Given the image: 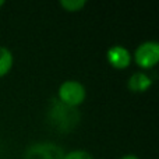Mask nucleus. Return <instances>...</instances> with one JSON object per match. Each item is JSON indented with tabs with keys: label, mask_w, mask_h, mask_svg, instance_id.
<instances>
[{
	"label": "nucleus",
	"mask_w": 159,
	"mask_h": 159,
	"mask_svg": "<svg viewBox=\"0 0 159 159\" xmlns=\"http://www.w3.org/2000/svg\"><path fill=\"white\" fill-rule=\"evenodd\" d=\"M14 67V55L7 46L0 45V78L6 77Z\"/></svg>",
	"instance_id": "obj_7"
},
{
	"label": "nucleus",
	"mask_w": 159,
	"mask_h": 159,
	"mask_svg": "<svg viewBox=\"0 0 159 159\" xmlns=\"http://www.w3.org/2000/svg\"><path fill=\"white\" fill-rule=\"evenodd\" d=\"M119 159H140V157H137L135 154H126L123 157H120Z\"/></svg>",
	"instance_id": "obj_10"
},
{
	"label": "nucleus",
	"mask_w": 159,
	"mask_h": 159,
	"mask_svg": "<svg viewBox=\"0 0 159 159\" xmlns=\"http://www.w3.org/2000/svg\"><path fill=\"white\" fill-rule=\"evenodd\" d=\"M64 152L53 143H38L28 147L24 159H63Z\"/></svg>",
	"instance_id": "obj_4"
},
{
	"label": "nucleus",
	"mask_w": 159,
	"mask_h": 159,
	"mask_svg": "<svg viewBox=\"0 0 159 159\" xmlns=\"http://www.w3.org/2000/svg\"><path fill=\"white\" fill-rule=\"evenodd\" d=\"M87 99V88L77 80H66L59 85L57 101L70 107H77Z\"/></svg>",
	"instance_id": "obj_2"
},
{
	"label": "nucleus",
	"mask_w": 159,
	"mask_h": 159,
	"mask_svg": "<svg viewBox=\"0 0 159 159\" xmlns=\"http://www.w3.org/2000/svg\"><path fill=\"white\" fill-rule=\"evenodd\" d=\"M48 119L50 124L60 131H70L80 121V113L75 107H70L61 102L55 101L49 107Z\"/></svg>",
	"instance_id": "obj_1"
},
{
	"label": "nucleus",
	"mask_w": 159,
	"mask_h": 159,
	"mask_svg": "<svg viewBox=\"0 0 159 159\" xmlns=\"http://www.w3.org/2000/svg\"><path fill=\"white\" fill-rule=\"evenodd\" d=\"M131 59L141 70L154 69L159 61V43L157 41H145L135 48Z\"/></svg>",
	"instance_id": "obj_3"
},
{
	"label": "nucleus",
	"mask_w": 159,
	"mask_h": 159,
	"mask_svg": "<svg viewBox=\"0 0 159 159\" xmlns=\"http://www.w3.org/2000/svg\"><path fill=\"white\" fill-rule=\"evenodd\" d=\"M63 159H93V157L85 149H73L64 154Z\"/></svg>",
	"instance_id": "obj_9"
},
{
	"label": "nucleus",
	"mask_w": 159,
	"mask_h": 159,
	"mask_svg": "<svg viewBox=\"0 0 159 159\" xmlns=\"http://www.w3.org/2000/svg\"><path fill=\"white\" fill-rule=\"evenodd\" d=\"M154 84V80L144 71H135L127 80V89L133 93L147 92Z\"/></svg>",
	"instance_id": "obj_6"
},
{
	"label": "nucleus",
	"mask_w": 159,
	"mask_h": 159,
	"mask_svg": "<svg viewBox=\"0 0 159 159\" xmlns=\"http://www.w3.org/2000/svg\"><path fill=\"white\" fill-rule=\"evenodd\" d=\"M87 0H61L59 4L63 7L67 13H77V11H82L84 7L87 6Z\"/></svg>",
	"instance_id": "obj_8"
},
{
	"label": "nucleus",
	"mask_w": 159,
	"mask_h": 159,
	"mask_svg": "<svg viewBox=\"0 0 159 159\" xmlns=\"http://www.w3.org/2000/svg\"><path fill=\"white\" fill-rule=\"evenodd\" d=\"M4 4H6V3L3 2V0H0V8H2V7H3V6H4Z\"/></svg>",
	"instance_id": "obj_11"
},
{
	"label": "nucleus",
	"mask_w": 159,
	"mask_h": 159,
	"mask_svg": "<svg viewBox=\"0 0 159 159\" xmlns=\"http://www.w3.org/2000/svg\"><path fill=\"white\" fill-rule=\"evenodd\" d=\"M106 60L113 69L126 70L131 64V53L127 48L121 45H113L106 50Z\"/></svg>",
	"instance_id": "obj_5"
}]
</instances>
